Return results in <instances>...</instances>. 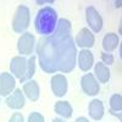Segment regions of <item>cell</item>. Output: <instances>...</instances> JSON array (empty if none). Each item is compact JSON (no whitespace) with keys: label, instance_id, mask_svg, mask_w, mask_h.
Returning a JSON list of instances; mask_svg holds the SVG:
<instances>
[{"label":"cell","instance_id":"1","mask_svg":"<svg viewBox=\"0 0 122 122\" xmlns=\"http://www.w3.org/2000/svg\"><path fill=\"white\" fill-rule=\"evenodd\" d=\"M39 66L45 73H70L77 64V46L71 34L40 37L36 44Z\"/></svg>","mask_w":122,"mask_h":122},{"label":"cell","instance_id":"2","mask_svg":"<svg viewBox=\"0 0 122 122\" xmlns=\"http://www.w3.org/2000/svg\"><path fill=\"white\" fill-rule=\"evenodd\" d=\"M57 21H59V16L55 9L50 6L42 7L36 16V21H34L36 32L42 37L53 34L56 28Z\"/></svg>","mask_w":122,"mask_h":122},{"label":"cell","instance_id":"3","mask_svg":"<svg viewBox=\"0 0 122 122\" xmlns=\"http://www.w3.org/2000/svg\"><path fill=\"white\" fill-rule=\"evenodd\" d=\"M30 22V10L26 5H18L12 17V29L15 33L23 34L27 32Z\"/></svg>","mask_w":122,"mask_h":122},{"label":"cell","instance_id":"4","mask_svg":"<svg viewBox=\"0 0 122 122\" xmlns=\"http://www.w3.org/2000/svg\"><path fill=\"white\" fill-rule=\"evenodd\" d=\"M34 46H36V37L29 32L21 34V37L17 40V51L18 54H21V56H27V55L30 56V54H33Z\"/></svg>","mask_w":122,"mask_h":122},{"label":"cell","instance_id":"5","mask_svg":"<svg viewBox=\"0 0 122 122\" xmlns=\"http://www.w3.org/2000/svg\"><path fill=\"white\" fill-rule=\"evenodd\" d=\"M27 61L28 59L26 56H14L10 61V72L15 78H18L21 83L27 72Z\"/></svg>","mask_w":122,"mask_h":122},{"label":"cell","instance_id":"6","mask_svg":"<svg viewBox=\"0 0 122 122\" xmlns=\"http://www.w3.org/2000/svg\"><path fill=\"white\" fill-rule=\"evenodd\" d=\"M81 88H82L83 93L89 95V97H94L100 92V86L97 78L94 77L93 73H84L81 78Z\"/></svg>","mask_w":122,"mask_h":122},{"label":"cell","instance_id":"7","mask_svg":"<svg viewBox=\"0 0 122 122\" xmlns=\"http://www.w3.org/2000/svg\"><path fill=\"white\" fill-rule=\"evenodd\" d=\"M86 21L94 33H99L103 29V18L94 6H88L86 9Z\"/></svg>","mask_w":122,"mask_h":122},{"label":"cell","instance_id":"8","mask_svg":"<svg viewBox=\"0 0 122 122\" xmlns=\"http://www.w3.org/2000/svg\"><path fill=\"white\" fill-rule=\"evenodd\" d=\"M50 83H51V90L55 97L62 98L66 95L67 89H68V81L65 75H61V73L54 75L51 77Z\"/></svg>","mask_w":122,"mask_h":122},{"label":"cell","instance_id":"9","mask_svg":"<svg viewBox=\"0 0 122 122\" xmlns=\"http://www.w3.org/2000/svg\"><path fill=\"white\" fill-rule=\"evenodd\" d=\"M16 89L15 77L10 72L0 73V97H9Z\"/></svg>","mask_w":122,"mask_h":122},{"label":"cell","instance_id":"10","mask_svg":"<svg viewBox=\"0 0 122 122\" xmlns=\"http://www.w3.org/2000/svg\"><path fill=\"white\" fill-rule=\"evenodd\" d=\"M95 43V38L94 34L90 32L88 28H82L77 33L76 39H75V44L76 46L78 45L79 48H83V49H89V48H93Z\"/></svg>","mask_w":122,"mask_h":122},{"label":"cell","instance_id":"11","mask_svg":"<svg viewBox=\"0 0 122 122\" xmlns=\"http://www.w3.org/2000/svg\"><path fill=\"white\" fill-rule=\"evenodd\" d=\"M5 103H6L7 107L12 109V110H21L26 104V98H25L23 92L20 88H16L12 93L6 98Z\"/></svg>","mask_w":122,"mask_h":122},{"label":"cell","instance_id":"12","mask_svg":"<svg viewBox=\"0 0 122 122\" xmlns=\"http://www.w3.org/2000/svg\"><path fill=\"white\" fill-rule=\"evenodd\" d=\"M94 56L93 53L88 49H82L78 53V67L83 72H89V70L93 67Z\"/></svg>","mask_w":122,"mask_h":122},{"label":"cell","instance_id":"13","mask_svg":"<svg viewBox=\"0 0 122 122\" xmlns=\"http://www.w3.org/2000/svg\"><path fill=\"white\" fill-rule=\"evenodd\" d=\"M22 92L27 99H29L30 101H37L40 97V88L37 81L34 79H29L27 82L23 83V88Z\"/></svg>","mask_w":122,"mask_h":122},{"label":"cell","instance_id":"14","mask_svg":"<svg viewBox=\"0 0 122 122\" xmlns=\"http://www.w3.org/2000/svg\"><path fill=\"white\" fill-rule=\"evenodd\" d=\"M88 112H89V116L93 120L100 121L104 117V112H105L103 101L99 99H93L88 105Z\"/></svg>","mask_w":122,"mask_h":122},{"label":"cell","instance_id":"15","mask_svg":"<svg viewBox=\"0 0 122 122\" xmlns=\"http://www.w3.org/2000/svg\"><path fill=\"white\" fill-rule=\"evenodd\" d=\"M118 44H120V37L114 32L106 33L103 38V49L105 53H111L116 50Z\"/></svg>","mask_w":122,"mask_h":122},{"label":"cell","instance_id":"16","mask_svg":"<svg viewBox=\"0 0 122 122\" xmlns=\"http://www.w3.org/2000/svg\"><path fill=\"white\" fill-rule=\"evenodd\" d=\"M93 75L99 83L105 84L110 81V70L103 62H97L94 65V73Z\"/></svg>","mask_w":122,"mask_h":122},{"label":"cell","instance_id":"17","mask_svg":"<svg viewBox=\"0 0 122 122\" xmlns=\"http://www.w3.org/2000/svg\"><path fill=\"white\" fill-rule=\"evenodd\" d=\"M54 111L61 117L64 118H71L73 114V109L71 106V104L66 100H59L54 105Z\"/></svg>","mask_w":122,"mask_h":122},{"label":"cell","instance_id":"18","mask_svg":"<svg viewBox=\"0 0 122 122\" xmlns=\"http://www.w3.org/2000/svg\"><path fill=\"white\" fill-rule=\"evenodd\" d=\"M110 112L114 116H117L118 120L121 121V110H122V97L120 93H115L110 97Z\"/></svg>","mask_w":122,"mask_h":122},{"label":"cell","instance_id":"19","mask_svg":"<svg viewBox=\"0 0 122 122\" xmlns=\"http://www.w3.org/2000/svg\"><path fill=\"white\" fill-rule=\"evenodd\" d=\"M36 61H37L36 55H30L29 56V59L27 61V72H26V76H25V78L22 81V83L27 82V81H29V79H32V77L34 76L36 68H37V62Z\"/></svg>","mask_w":122,"mask_h":122},{"label":"cell","instance_id":"20","mask_svg":"<svg viewBox=\"0 0 122 122\" xmlns=\"http://www.w3.org/2000/svg\"><path fill=\"white\" fill-rule=\"evenodd\" d=\"M101 62L106 66H110L115 62V57L112 56V54L110 53H105V51H101Z\"/></svg>","mask_w":122,"mask_h":122},{"label":"cell","instance_id":"21","mask_svg":"<svg viewBox=\"0 0 122 122\" xmlns=\"http://www.w3.org/2000/svg\"><path fill=\"white\" fill-rule=\"evenodd\" d=\"M28 122H45V120H44V116L40 112L33 111V112H30L28 115Z\"/></svg>","mask_w":122,"mask_h":122},{"label":"cell","instance_id":"22","mask_svg":"<svg viewBox=\"0 0 122 122\" xmlns=\"http://www.w3.org/2000/svg\"><path fill=\"white\" fill-rule=\"evenodd\" d=\"M9 122H25L23 115H22L21 112H14L12 116L10 117Z\"/></svg>","mask_w":122,"mask_h":122},{"label":"cell","instance_id":"23","mask_svg":"<svg viewBox=\"0 0 122 122\" xmlns=\"http://www.w3.org/2000/svg\"><path fill=\"white\" fill-rule=\"evenodd\" d=\"M75 122H89V121H88V118H86V117H83V116H81V117H78Z\"/></svg>","mask_w":122,"mask_h":122},{"label":"cell","instance_id":"24","mask_svg":"<svg viewBox=\"0 0 122 122\" xmlns=\"http://www.w3.org/2000/svg\"><path fill=\"white\" fill-rule=\"evenodd\" d=\"M51 122H66L65 120H62V118H59V117H56V118H54Z\"/></svg>","mask_w":122,"mask_h":122},{"label":"cell","instance_id":"25","mask_svg":"<svg viewBox=\"0 0 122 122\" xmlns=\"http://www.w3.org/2000/svg\"><path fill=\"white\" fill-rule=\"evenodd\" d=\"M115 4H116V6H118V7H120V6H121V5H120V4H121V3H120V1H118V3H117V1H116V3H115Z\"/></svg>","mask_w":122,"mask_h":122}]
</instances>
